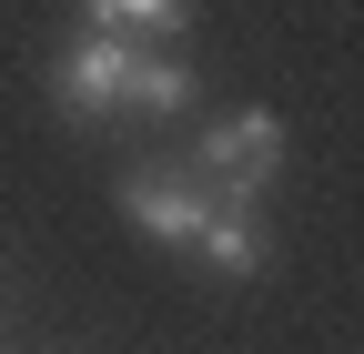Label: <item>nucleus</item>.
<instances>
[{"instance_id":"6","label":"nucleus","mask_w":364,"mask_h":354,"mask_svg":"<svg viewBox=\"0 0 364 354\" xmlns=\"http://www.w3.org/2000/svg\"><path fill=\"white\" fill-rule=\"evenodd\" d=\"M182 21H193V0H91V31H102V41H132V51L172 41Z\"/></svg>"},{"instance_id":"1","label":"nucleus","mask_w":364,"mask_h":354,"mask_svg":"<svg viewBox=\"0 0 364 354\" xmlns=\"http://www.w3.org/2000/svg\"><path fill=\"white\" fill-rule=\"evenodd\" d=\"M284 172V122L273 112H233V122H203L193 132V183L213 193V203H263V183Z\"/></svg>"},{"instance_id":"3","label":"nucleus","mask_w":364,"mask_h":354,"mask_svg":"<svg viewBox=\"0 0 364 354\" xmlns=\"http://www.w3.org/2000/svg\"><path fill=\"white\" fill-rule=\"evenodd\" d=\"M122 213H132L152 243H193L203 213H213V193H203V183H172V172H132V183H122Z\"/></svg>"},{"instance_id":"5","label":"nucleus","mask_w":364,"mask_h":354,"mask_svg":"<svg viewBox=\"0 0 364 354\" xmlns=\"http://www.w3.org/2000/svg\"><path fill=\"white\" fill-rule=\"evenodd\" d=\"M193 253L213 263V274L253 284V274H263V223H253L243 203H213V213H203V233H193Z\"/></svg>"},{"instance_id":"4","label":"nucleus","mask_w":364,"mask_h":354,"mask_svg":"<svg viewBox=\"0 0 364 354\" xmlns=\"http://www.w3.org/2000/svg\"><path fill=\"white\" fill-rule=\"evenodd\" d=\"M203 102L193 61H162V51H132V81H122V112H152V122H182Z\"/></svg>"},{"instance_id":"2","label":"nucleus","mask_w":364,"mask_h":354,"mask_svg":"<svg viewBox=\"0 0 364 354\" xmlns=\"http://www.w3.org/2000/svg\"><path fill=\"white\" fill-rule=\"evenodd\" d=\"M122 81H132V41L81 31L71 51H61V71H51V102H61L71 122H112V112H122Z\"/></svg>"}]
</instances>
